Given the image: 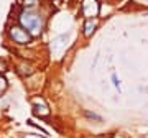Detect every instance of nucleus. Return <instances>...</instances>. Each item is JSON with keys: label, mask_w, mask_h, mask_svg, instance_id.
Listing matches in <instances>:
<instances>
[{"label": "nucleus", "mask_w": 148, "mask_h": 138, "mask_svg": "<svg viewBox=\"0 0 148 138\" xmlns=\"http://www.w3.org/2000/svg\"><path fill=\"white\" fill-rule=\"evenodd\" d=\"M18 23H20L21 27L25 28L32 36H36L40 33L43 31V27H45V21H43V16L40 13L33 10H23L20 12V15H18Z\"/></svg>", "instance_id": "obj_1"}, {"label": "nucleus", "mask_w": 148, "mask_h": 138, "mask_svg": "<svg viewBox=\"0 0 148 138\" xmlns=\"http://www.w3.org/2000/svg\"><path fill=\"white\" fill-rule=\"evenodd\" d=\"M8 38L13 43H16V44H30L33 41V36L21 27L20 23L18 25H12L8 28Z\"/></svg>", "instance_id": "obj_2"}, {"label": "nucleus", "mask_w": 148, "mask_h": 138, "mask_svg": "<svg viewBox=\"0 0 148 138\" xmlns=\"http://www.w3.org/2000/svg\"><path fill=\"white\" fill-rule=\"evenodd\" d=\"M99 10H101V7H99L97 0H82L81 12L86 16V20L87 18H95V16L99 15Z\"/></svg>", "instance_id": "obj_3"}, {"label": "nucleus", "mask_w": 148, "mask_h": 138, "mask_svg": "<svg viewBox=\"0 0 148 138\" xmlns=\"http://www.w3.org/2000/svg\"><path fill=\"white\" fill-rule=\"evenodd\" d=\"M33 104V113L38 115V117H48L49 115V109H48V104L43 97H35L32 99Z\"/></svg>", "instance_id": "obj_4"}, {"label": "nucleus", "mask_w": 148, "mask_h": 138, "mask_svg": "<svg viewBox=\"0 0 148 138\" xmlns=\"http://www.w3.org/2000/svg\"><path fill=\"white\" fill-rule=\"evenodd\" d=\"M66 44H68V36L66 35H61V36L54 38L53 41H51V53L56 58H59L63 54V51L66 49Z\"/></svg>", "instance_id": "obj_5"}, {"label": "nucleus", "mask_w": 148, "mask_h": 138, "mask_svg": "<svg viewBox=\"0 0 148 138\" xmlns=\"http://www.w3.org/2000/svg\"><path fill=\"white\" fill-rule=\"evenodd\" d=\"M95 28H97V20L95 18H87L84 23V27H82V33H84L86 38L92 36V33L95 31Z\"/></svg>", "instance_id": "obj_6"}, {"label": "nucleus", "mask_w": 148, "mask_h": 138, "mask_svg": "<svg viewBox=\"0 0 148 138\" xmlns=\"http://www.w3.org/2000/svg\"><path fill=\"white\" fill-rule=\"evenodd\" d=\"M38 3H40V0H21V5L25 10H33Z\"/></svg>", "instance_id": "obj_7"}, {"label": "nucleus", "mask_w": 148, "mask_h": 138, "mask_svg": "<svg viewBox=\"0 0 148 138\" xmlns=\"http://www.w3.org/2000/svg\"><path fill=\"white\" fill-rule=\"evenodd\" d=\"M18 72H20L21 76H28V74H32L33 72V68L30 66V64H21V66H18Z\"/></svg>", "instance_id": "obj_8"}, {"label": "nucleus", "mask_w": 148, "mask_h": 138, "mask_svg": "<svg viewBox=\"0 0 148 138\" xmlns=\"http://www.w3.org/2000/svg\"><path fill=\"white\" fill-rule=\"evenodd\" d=\"M84 115H86L87 118H90V120H97V122H102V118L99 117L97 113H94V112H87V110H86V112H84Z\"/></svg>", "instance_id": "obj_9"}, {"label": "nucleus", "mask_w": 148, "mask_h": 138, "mask_svg": "<svg viewBox=\"0 0 148 138\" xmlns=\"http://www.w3.org/2000/svg\"><path fill=\"white\" fill-rule=\"evenodd\" d=\"M5 89H7V79L3 76H0V96L5 92Z\"/></svg>", "instance_id": "obj_10"}, {"label": "nucleus", "mask_w": 148, "mask_h": 138, "mask_svg": "<svg viewBox=\"0 0 148 138\" xmlns=\"http://www.w3.org/2000/svg\"><path fill=\"white\" fill-rule=\"evenodd\" d=\"M3 71H7V63L3 59H0V72H3Z\"/></svg>", "instance_id": "obj_11"}, {"label": "nucleus", "mask_w": 148, "mask_h": 138, "mask_svg": "<svg viewBox=\"0 0 148 138\" xmlns=\"http://www.w3.org/2000/svg\"><path fill=\"white\" fill-rule=\"evenodd\" d=\"M112 82H114V85H115L117 89H119V85H120V82H119V79H117L115 74H112Z\"/></svg>", "instance_id": "obj_12"}, {"label": "nucleus", "mask_w": 148, "mask_h": 138, "mask_svg": "<svg viewBox=\"0 0 148 138\" xmlns=\"http://www.w3.org/2000/svg\"><path fill=\"white\" fill-rule=\"evenodd\" d=\"M25 138H45V137H40V135H35V133H28V135H25Z\"/></svg>", "instance_id": "obj_13"}, {"label": "nucleus", "mask_w": 148, "mask_h": 138, "mask_svg": "<svg viewBox=\"0 0 148 138\" xmlns=\"http://www.w3.org/2000/svg\"><path fill=\"white\" fill-rule=\"evenodd\" d=\"M112 138H128V137L125 135V133H115V135H114Z\"/></svg>", "instance_id": "obj_14"}]
</instances>
